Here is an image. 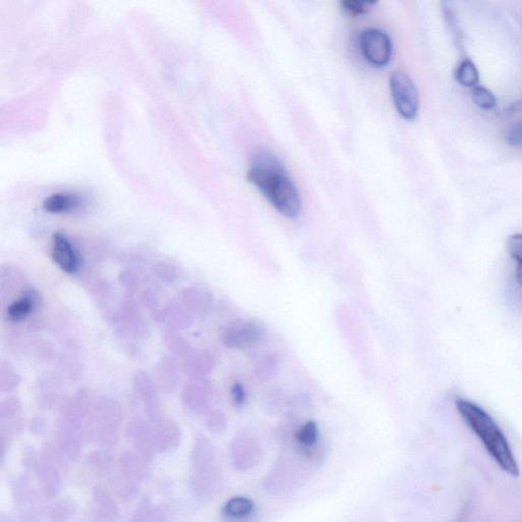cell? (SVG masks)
Instances as JSON below:
<instances>
[{
	"label": "cell",
	"mask_w": 522,
	"mask_h": 522,
	"mask_svg": "<svg viewBox=\"0 0 522 522\" xmlns=\"http://www.w3.org/2000/svg\"><path fill=\"white\" fill-rule=\"evenodd\" d=\"M248 181L266 198L277 212L296 219L302 210L300 192L283 162L268 149H259L251 158Z\"/></svg>",
	"instance_id": "cell-1"
},
{
	"label": "cell",
	"mask_w": 522,
	"mask_h": 522,
	"mask_svg": "<svg viewBox=\"0 0 522 522\" xmlns=\"http://www.w3.org/2000/svg\"><path fill=\"white\" fill-rule=\"evenodd\" d=\"M461 418L478 437L485 450L502 471L513 478L519 476V466L510 442L489 413L470 400H456Z\"/></svg>",
	"instance_id": "cell-2"
},
{
	"label": "cell",
	"mask_w": 522,
	"mask_h": 522,
	"mask_svg": "<svg viewBox=\"0 0 522 522\" xmlns=\"http://www.w3.org/2000/svg\"><path fill=\"white\" fill-rule=\"evenodd\" d=\"M393 103L400 115L405 120H415L419 110L417 88L408 74L394 72L390 78Z\"/></svg>",
	"instance_id": "cell-3"
},
{
	"label": "cell",
	"mask_w": 522,
	"mask_h": 522,
	"mask_svg": "<svg viewBox=\"0 0 522 522\" xmlns=\"http://www.w3.org/2000/svg\"><path fill=\"white\" fill-rule=\"evenodd\" d=\"M56 447L47 445L44 447L42 456H39L36 467L37 477L42 487L43 492L46 497L53 498L62 489L63 479L60 474V464L62 457Z\"/></svg>",
	"instance_id": "cell-4"
},
{
	"label": "cell",
	"mask_w": 522,
	"mask_h": 522,
	"mask_svg": "<svg viewBox=\"0 0 522 522\" xmlns=\"http://www.w3.org/2000/svg\"><path fill=\"white\" fill-rule=\"evenodd\" d=\"M359 45L363 57L375 66H385L392 57L391 39L386 34L376 28L364 30L359 37Z\"/></svg>",
	"instance_id": "cell-5"
},
{
	"label": "cell",
	"mask_w": 522,
	"mask_h": 522,
	"mask_svg": "<svg viewBox=\"0 0 522 522\" xmlns=\"http://www.w3.org/2000/svg\"><path fill=\"white\" fill-rule=\"evenodd\" d=\"M264 336V330L259 323L240 320L230 323L223 331L222 342L229 348L244 350L259 345Z\"/></svg>",
	"instance_id": "cell-6"
},
{
	"label": "cell",
	"mask_w": 522,
	"mask_h": 522,
	"mask_svg": "<svg viewBox=\"0 0 522 522\" xmlns=\"http://www.w3.org/2000/svg\"><path fill=\"white\" fill-rule=\"evenodd\" d=\"M51 255L54 262L65 273L74 275L79 272L81 267L80 256L76 248L66 235L62 233L53 235Z\"/></svg>",
	"instance_id": "cell-7"
},
{
	"label": "cell",
	"mask_w": 522,
	"mask_h": 522,
	"mask_svg": "<svg viewBox=\"0 0 522 522\" xmlns=\"http://www.w3.org/2000/svg\"><path fill=\"white\" fill-rule=\"evenodd\" d=\"M152 436L155 449L160 452L175 450L181 443V430L171 419L160 418L154 422Z\"/></svg>",
	"instance_id": "cell-8"
},
{
	"label": "cell",
	"mask_w": 522,
	"mask_h": 522,
	"mask_svg": "<svg viewBox=\"0 0 522 522\" xmlns=\"http://www.w3.org/2000/svg\"><path fill=\"white\" fill-rule=\"evenodd\" d=\"M38 301L39 297L35 291L27 290L21 297L9 305L6 316L12 323H21L34 313Z\"/></svg>",
	"instance_id": "cell-9"
},
{
	"label": "cell",
	"mask_w": 522,
	"mask_h": 522,
	"mask_svg": "<svg viewBox=\"0 0 522 522\" xmlns=\"http://www.w3.org/2000/svg\"><path fill=\"white\" fill-rule=\"evenodd\" d=\"M129 436L133 440L135 446L141 456L146 459L152 458L153 452L157 451L154 446L152 430L142 422H136L130 425L128 431Z\"/></svg>",
	"instance_id": "cell-10"
},
{
	"label": "cell",
	"mask_w": 522,
	"mask_h": 522,
	"mask_svg": "<svg viewBox=\"0 0 522 522\" xmlns=\"http://www.w3.org/2000/svg\"><path fill=\"white\" fill-rule=\"evenodd\" d=\"M95 514L101 522H114L118 518L119 511L114 500L104 487H98L93 492Z\"/></svg>",
	"instance_id": "cell-11"
},
{
	"label": "cell",
	"mask_w": 522,
	"mask_h": 522,
	"mask_svg": "<svg viewBox=\"0 0 522 522\" xmlns=\"http://www.w3.org/2000/svg\"><path fill=\"white\" fill-rule=\"evenodd\" d=\"M81 201L77 195L70 193H54L43 201V207L46 213L66 214L80 207Z\"/></svg>",
	"instance_id": "cell-12"
},
{
	"label": "cell",
	"mask_w": 522,
	"mask_h": 522,
	"mask_svg": "<svg viewBox=\"0 0 522 522\" xmlns=\"http://www.w3.org/2000/svg\"><path fill=\"white\" fill-rule=\"evenodd\" d=\"M223 514L230 518H244L253 511V503L245 497H234L230 499L223 506Z\"/></svg>",
	"instance_id": "cell-13"
},
{
	"label": "cell",
	"mask_w": 522,
	"mask_h": 522,
	"mask_svg": "<svg viewBox=\"0 0 522 522\" xmlns=\"http://www.w3.org/2000/svg\"><path fill=\"white\" fill-rule=\"evenodd\" d=\"M456 82L464 87L474 88L479 82V73L471 59H464L459 64L456 72Z\"/></svg>",
	"instance_id": "cell-14"
},
{
	"label": "cell",
	"mask_w": 522,
	"mask_h": 522,
	"mask_svg": "<svg viewBox=\"0 0 522 522\" xmlns=\"http://www.w3.org/2000/svg\"><path fill=\"white\" fill-rule=\"evenodd\" d=\"M200 388V386H187L186 392L183 395L187 408L198 413L205 411L207 406V392Z\"/></svg>",
	"instance_id": "cell-15"
},
{
	"label": "cell",
	"mask_w": 522,
	"mask_h": 522,
	"mask_svg": "<svg viewBox=\"0 0 522 522\" xmlns=\"http://www.w3.org/2000/svg\"><path fill=\"white\" fill-rule=\"evenodd\" d=\"M77 505L71 499H63L56 502L50 511L51 522H67L76 513Z\"/></svg>",
	"instance_id": "cell-16"
},
{
	"label": "cell",
	"mask_w": 522,
	"mask_h": 522,
	"mask_svg": "<svg viewBox=\"0 0 522 522\" xmlns=\"http://www.w3.org/2000/svg\"><path fill=\"white\" fill-rule=\"evenodd\" d=\"M507 250L517 262V280L522 288V234H514L508 238Z\"/></svg>",
	"instance_id": "cell-17"
},
{
	"label": "cell",
	"mask_w": 522,
	"mask_h": 522,
	"mask_svg": "<svg viewBox=\"0 0 522 522\" xmlns=\"http://www.w3.org/2000/svg\"><path fill=\"white\" fill-rule=\"evenodd\" d=\"M473 103L481 110L490 111L497 105V98L494 93L484 86H477L472 90Z\"/></svg>",
	"instance_id": "cell-18"
},
{
	"label": "cell",
	"mask_w": 522,
	"mask_h": 522,
	"mask_svg": "<svg viewBox=\"0 0 522 522\" xmlns=\"http://www.w3.org/2000/svg\"><path fill=\"white\" fill-rule=\"evenodd\" d=\"M318 439L317 425L314 422H308L301 426L300 430L296 433L297 442L304 448H310L313 447Z\"/></svg>",
	"instance_id": "cell-19"
},
{
	"label": "cell",
	"mask_w": 522,
	"mask_h": 522,
	"mask_svg": "<svg viewBox=\"0 0 522 522\" xmlns=\"http://www.w3.org/2000/svg\"><path fill=\"white\" fill-rule=\"evenodd\" d=\"M377 4L376 2H363V0H345L341 3L342 9L352 16L365 15Z\"/></svg>",
	"instance_id": "cell-20"
},
{
	"label": "cell",
	"mask_w": 522,
	"mask_h": 522,
	"mask_svg": "<svg viewBox=\"0 0 522 522\" xmlns=\"http://www.w3.org/2000/svg\"><path fill=\"white\" fill-rule=\"evenodd\" d=\"M154 511V505L148 498L142 499L134 513L133 522H152Z\"/></svg>",
	"instance_id": "cell-21"
},
{
	"label": "cell",
	"mask_w": 522,
	"mask_h": 522,
	"mask_svg": "<svg viewBox=\"0 0 522 522\" xmlns=\"http://www.w3.org/2000/svg\"><path fill=\"white\" fill-rule=\"evenodd\" d=\"M507 144L513 147H522V120L514 124L506 135Z\"/></svg>",
	"instance_id": "cell-22"
},
{
	"label": "cell",
	"mask_w": 522,
	"mask_h": 522,
	"mask_svg": "<svg viewBox=\"0 0 522 522\" xmlns=\"http://www.w3.org/2000/svg\"><path fill=\"white\" fill-rule=\"evenodd\" d=\"M207 426L210 431L220 432L225 429V417H223L220 411H214L210 413L207 418Z\"/></svg>",
	"instance_id": "cell-23"
},
{
	"label": "cell",
	"mask_w": 522,
	"mask_h": 522,
	"mask_svg": "<svg viewBox=\"0 0 522 522\" xmlns=\"http://www.w3.org/2000/svg\"><path fill=\"white\" fill-rule=\"evenodd\" d=\"M173 511L167 505L154 506L153 517L152 522H172Z\"/></svg>",
	"instance_id": "cell-24"
},
{
	"label": "cell",
	"mask_w": 522,
	"mask_h": 522,
	"mask_svg": "<svg viewBox=\"0 0 522 522\" xmlns=\"http://www.w3.org/2000/svg\"><path fill=\"white\" fill-rule=\"evenodd\" d=\"M232 398L235 405L241 406L245 402L246 392L244 390L242 385L235 384L232 386Z\"/></svg>",
	"instance_id": "cell-25"
}]
</instances>
